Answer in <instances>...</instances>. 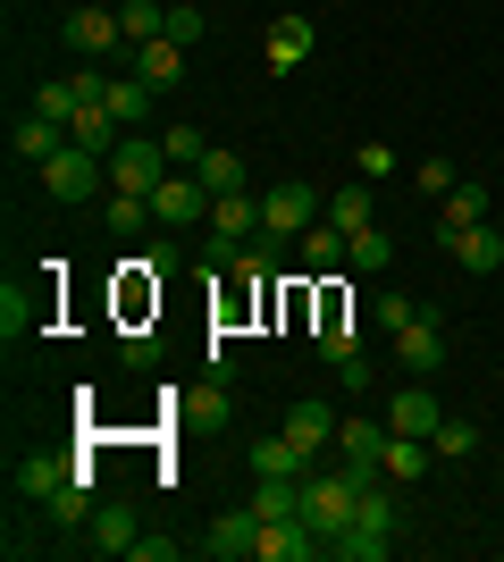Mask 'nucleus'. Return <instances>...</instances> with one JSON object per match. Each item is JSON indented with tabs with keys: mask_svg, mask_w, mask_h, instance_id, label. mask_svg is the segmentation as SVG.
Segmentation results:
<instances>
[{
	"mask_svg": "<svg viewBox=\"0 0 504 562\" xmlns=\"http://www.w3.org/2000/svg\"><path fill=\"white\" fill-rule=\"evenodd\" d=\"M361 487H370V479H354V470L336 462V470H303V520H312L320 529V546H336L345 538V529H354V504H361Z\"/></svg>",
	"mask_w": 504,
	"mask_h": 562,
	"instance_id": "1",
	"label": "nucleus"
},
{
	"mask_svg": "<svg viewBox=\"0 0 504 562\" xmlns=\"http://www.w3.org/2000/svg\"><path fill=\"white\" fill-rule=\"evenodd\" d=\"M34 177H43L51 202H93V193H110V160H101V151H85V143H59Z\"/></svg>",
	"mask_w": 504,
	"mask_h": 562,
	"instance_id": "2",
	"label": "nucleus"
},
{
	"mask_svg": "<svg viewBox=\"0 0 504 562\" xmlns=\"http://www.w3.org/2000/svg\"><path fill=\"white\" fill-rule=\"evenodd\" d=\"M320 218H328V193H312L303 177H287V186L261 193V235H278V244L303 235V227H320Z\"/></svg>",
	"mask_w": 504,
	"mask_h": 562,
	"instance_id": "3",
	"label": "nucleus"
},
{
	"mask_svg": "<svg viewBox=\"0 0 504 562\" xmlns=\"http://www.w3.org/2000/svg\"><path fill=\"white\" fill-rule=\"evenodd\" d=\"M387 412H345L336 420V462L354 470V479H379V462H387Z\"/></svg>",
	"mask_w": 504,
	"mask_h": 562,
	"instance_id": "4",
	"label": "nucleus"
},
{
	"mask_svg": "<svg viewBox=\"0 0 504 562\" xmlns=\"http://www.w3.org/2000/svg\"><path fill=\"white\" fill-rule=\"evenodd\" d=\"M168 168H177V160H168L160 135H126L119 151H110V186H119V193H152Z\"/></svg>",
	"mask_w": 504,
	"mask_h": 562,
	"instance_id": "5",
	"label": "nucleus"
},
{
	"mask_svg": "<svg viewBox=\"0 0 504 562\" xmlns=\"http://www.w3.org/2000/svg\"><path fill=\"white\" fill-rule=\"evenodd\" d=\"M211 202L219 193L202 186L193 168H168L160 186H152V218H160V227H193V218H211Z\"/></svg>",
	"mask_w": 504,
	"mask_h": 562,
	"instance_id": "6",
	"label": "nucleus"
},
{
	"mask_svg": "<svg viewBox=\"0 0 504 562\" xmlns=\"http://www.w3.org/2000/svg\"><path fill=\"white\" fill-rule=\"evenodd\" d=\"M253 546H261V513L244 504V513H219L202 538H193V554H211V562H253Z\"/></svg>",
	"mask_w": 504,
	"mask_h": 562,
	"instance_id": "7",
	"label": "nucleus"
},
{
	"mask_svg": "<svg viewBox=\"0 0 504 562\" xmlns=\"http://www.w3.org/2000/svg\"><path fill=\"white\" fill-rule=\"evenodd\" d=\"M312 50H320V25L303 18V9H287V18H278V25H269V34H261V59H269V68H278V76H287V68H303Z\"/></svg>",
	"mask_w": 504,
	"mask_h": 562,
	"instance_id": "8",
	"label": "nucleus"
},
{
	"mask_svg": "<svg viewBox=\"0 0 504 562\" xmlns=\"http://www.w3.org/2000/svg\"><path fill=\"white\" fill-rule=\"evenodd\" d=\"M437 244H446V260H455V269H471V278L504 269V227H496V218H480V227H462V235H437Z\"/></svg>",
	"mask_w": 504,
	"mask_h": 562,
	"instance_id": "9",
	"label": "nucleus"
},
{
	"mask_svg": "<svg viewBox=\"0 0 504 562\" xmlns=\"http://www.w3.org/2000/svg\"><path fill=\"white\" fill-rule=\"evenodd\" d=\"M437 420H446V403L429 395V378H412L404 395H387V428L395 437H437Z\"/></svg>",
	"mask_w": 504,
	"mask_h": 562,
	"instance_id": "10",
	"label": "nucleus"
},
{
	"mask_svg": "<svg viewBox=\"0 0 504 562\" xmlns=\"http://www.w3.org/2000/svg\"><path fill=\"white\" fill-rule=\"evenodd\" d=\"M68 50H85V59H110V50H126V34H119V9H68Z\"/></svg>",
	"mask_w": 504,
	"mask_h": 562,
	"instance_id": "11",
	"label": "nucleus"
},
{
	"mask_svg": "<svg viewBox=\"0 0 504 562\" xmlns=\"http://www.w3.org/2000/svg\"><path fill=\"white\" fill-rule=\"evenodd\" d=\"M395 361H404L412 378H437V370H446V336H437V311H421L412 328H395Z\"/></svg>",
	"mask_w": 504,
	"mask_h": 562,
	"instance_id": "12",
	"label": "nucleus"
},
{
	"mask_svg": "<svg viewBox=\"0 0 504 562\" xmlns=\"http://www.w3.org/2000/svg\"><path fill=\"white\" fill-rule=\"evenodd\" d=\"M135 538H144L135 504H93V520H85V546H93V554H135Z\"/></svg>",
	"mask_w": 504,
	"mask_h": 562,
	"instance_id": "13",
	"label": "nucleus"
},
{
	"mask_svg": "<svg viewBox=\"0 0 504 562\" xmlns=\"http://www.w3.org/2000/svg\"><path fill=\"white\" fill-rule=\"evenodd\" d=\"M101 110L119 117L126 135H144V117H152V85H144L135 68H126V76H110V85H101Z\"/></svg>",
	"mask_w": 504,
	"mask_h": 562,
	"instance_id": "14",
	"label": "nucleus"
},
{
	"mask_svg": "<svg viewBox=\"0 0 504 562\" xmlns=\"http://www.w3.org/2000/svg\"><path fill=\"white\" fill-rule=\"evenodd\" d=\"M244 462H253V479H303V470H312V453L278 428V437H253V453H244Z\"/></svg>",
	"mask_w": 504,
	"mask_h": 562,
	"instance_id": "15",
	"label": "nucleus"
},
{
	"mask_svg": "<svg viewBox=\"0 0 504 562\" xmlns=\"http://www.w3.org/2000/svg\"><path fill=\"white\" fill-rule=\"evenodd\" d=\"M287 437L320 462V453H336V412L328 403H287Z\"/></svg>",
	"mask_w": 504,
	"mask_h": 562,
	"instance_id": "16",
	"label": "nucleus"
},
{
	"mask_svg": "<svg viewBox=\"0 0 504 562\" xmlns=\"http://www.w3.org/2000/svg\"><path fill=\"white\" fill-rule=\"evenodd\" d=\"M126 68L144 76L152 93H168V85H186V43H168V34H160V43H144L135 59H126Z\"/></svg>",
	"mask_w": 504,
	"mask_h": 562,
	"instance_id": "17",
	"label": "nucleus"
},
{
	"mask_svg": "<svg viewBox=\"0 0 504 562\" xmlns=\"http://www.w3.org/2000/svg\"><path fill=\"white\" fill-rule=\"evenodd\" d=\"M68 479H76L68 453H25V462H18V495H34V504H51V495L68 487Z\"/></svg>",
	"mask_w": 504,
	"mask_h": 562,
	"instance_id": "18",
	"label": "nucleus"
},
{
	"mask_svg": "<svg viewBox=\"0 0 504 562\" xmlns=\"http://www.w3.org/2000/svg\"><path fill=\"white\" fill-rule=\"evenodd\" d=\"M68 143H85V151H101V160H110V151L126 143V126H119L110 110H101V101H85V110L68 117Z\"/></svg>",
	"mask_w": 504,
	"mask_h": 562,
	"instance_id": "19",
	"label": "nucleus"
},
{
	"mask_svg": "<svg viewBox=\"0 0 504 562\" xmlns=\"http://www.w3.org/2000/svg\"><path fill=\"white\" fill-rule=\"evenodd\" d=\"M43 319H51V303H43V294H25L18 278L0 285V328H9V336H43Z\"/></svg>",
	"mask_w": 504,
	"mask_h": 562,
	"instance_id": "20",
	"label": "nucleus"
},
{
	"mask_svg": "<svg viewBox=\"0 0 504 562\" xmlns=\"http://www.w3.org/2000/svg\"><path fill=\"white\" fill-rule=\"evenodd\" d=\"M437 462V446H429V437H387V479H395V487H412V479H421V470H429Z\"/></svg>",
	"mask_w": 504,
	"mask_h": 562,
	"instance_id": "21",
	"label": "nucleus"
},
{
	"mask_svg": "<svg viewBox=\"0 0 504 562\" xmlns=\"http://www.w3.org/2000/svg\"><path fill=\"white\" fill-rule=\"evenodd\" d=\"M480 218H488V186H455L437 202V235H462V227H480Z\"/></svg>",
	"mask_w": 504,
	"mask_h": 562,
	"instance_id": "22",
	"label": "nucleus"
},
{
	"mask_svg": "<svg viewBox=\"0 0 504 562\" xmlns=\"http://www.w3.org/2000/svg\"><path fill=\"white\" fill-rule=\"evenodd\" d=\"M59 143H68V126H51V117H25L18 135H9V151H18L25 168H43L51 151H59Z\"/></svg>",
	"mask_w": 504,
	"mask_h": 562,
	"instance_id": "23",
	"label": "nucleus"
},
{
	"mask_svg": "<svg viewBox=\"0 0 504 562\" xmlns=\"http://www.w3.org/2000/svg\"><path fill=\"white\" fill-rule=\"evenodd\" d=\"M253 513H261V520L303 513V479H253Z\"/></svg>",
	"mask_w": 504,
	"mask_h": 562,
	"instance_id": "24",
	"label": "nucleus"
},
{
	"mask_svg": "<svg viewBox=\"0 0 504 562\" xmlns=\"http://www.w3.org/2000/svg\"><path fill=\"white\" fill-rule=\"evenodd\" d=\"M101 218H110V235H144V218H152V193H101Z\"/></svg>",
	"mask_w": 504,
	"mask_h": 562,
	"instance_id": "25",
	"label": "nucleus"
},
{
	"mask_svg": "<svg viewBox=\"0 0 504 562\" xmlns=\"http://www.w3.org/2000/svg\"><path fill=\"white\" fill-rule=\"evenodd\" d=\"M76 110H85V85H76V76H51L43 93H34V117H51V126H68Z\"/></svg>",
	"mask_w": 504,
	"mask_h": 562,
	"instance_id": "26",
	"label": "nucleus"
},
{
	"mask_svg": "<svg viewBox=\"0 0 504 562\" xmlns=\"http://www.w3.org/2000/svg\"><path fill=\"white\" fill-rule=\"evenodd\" d=\"M193 177H202V186H211V193H244V151H227V143H211Z\"/></svg>",
	"mask_w": 504,
	"mask_h": 562,
	"instance_id": "27",
	"label": "nucleus"
},
{
	"mask_svg": "<svg viewBox=\"0 0 504 562\" xmlns=\"http://www.w3.org/2000/svg\"><path fill=\"white\" fill-rule=\"evenodd\" d=\"M387 260H395V244H387L379 227H361V235H345V269H361V278H379Z\"/></svg>",
	"mask_w": 504,
	"mask_h": 562,
	"instance_id": "28",
	"label": "nucleus"
},
{
	"mask_svg": "<svg viewBox=\"0 0 504 562\" xmlns=\"http://www.w3.org/2000/svg\"><path fill=\"white\" fill-rule=\"evenodd\" d=\"M370 211H379V202H370V186L328 193V227H345V235H361V227H370Z\"/></svg>",
	"mask_w": 504,
	"mask_h": 562,
	"instance_id": "29",
	"label": "nucleus"
},
{
	"mask_svg": "<svg viewBox=\"0 0 504 562\" xmlns=\"http://www.w3.org/2000/svg\"><path fill=\"white\" fill-rule=\"evenodd\" d=\"M429 446H437V462H471V453H480V428H471V420H455V412H446V420H437V437H429Z\"/></svg>",
	"mask_w": 504,
	"mask_h": 562,
	"instance_id": "30",
	"label": "nucleus"
},
{
	"mask_svg": "<svg viewBox=\"0 0 504 562\" xmlns=\"http://www.w3.org/2000/svg\"><path fill=\"white\" fill-rule=\"evenodd\" d=\"M421 311H429V303H412L404 285H379V303H370V319H379V328L395 336V328H412V319H421Z\"/></svg>",
	"mask_w": 504,
	"mask_h": 562,
	"instance_id": "31",
	"label": "nucleus"
},
{
	"mask_svg": "<svg viewBox=\"0 0 504 562\" xmlns=\"http://www.w3.org/2000/svg\"><path fill=\"white\" fill-rule=\"evenodd\" d=\"M303 260H312V269H345V227H328V218L303 227Z\"/></svg>",
	"mask_w": 504,
	"mask_h": 562,
	"instance_id": "32",
	"label": "nucleus"
},
{
	"mask_svg": "<svg viewBox=\"0 0 504 562\" xmlns=\"http://www.w3.org/2000/svg\"><path fill=\"white\" fill-rule=\"evenodd\" d=\"M160 143H168V160H177V168H202V151H211L202 126H160Z\"/></svg>",
	"mask_w": 504,
	"mask_h": 562,
	"instance_id": "33",
	"label": "nucleus"
},
{
	"mask_svg": "<svg viewBox=\"0 0 504 562\" xmlns=\"http://www.w3.org/2000/svg\"><path fill=\"white\" fill-rule=\"evenodd\" d=\"M202 25H211V18H202V9H193V0H168V43H202Z\"/></svg>",
	"mask_w": 504,
	"mask_h": 562,
	"instance_id": "34",
	"label": "nucleus"
},
{
	"mask_svg": "<svg viewBox=\"0 0 504 562\" xmlns=\"http://www.w3.org/2000/svg\"><path fill=\"white\" fill-rule=\"evenodd\" d=\"M354 352H361V336L345 328V319H328V328H320V361H328V370H336V361H354Z\"/></svg>",
	"mask_w": 504,
	"mask_h": 562,
	"instance_id": "35",
	"label": "nucleus"
},
{
	"mask_svg": "<svg viewBox=\"0 0 504 562\" xmlns=\"http://www.w3.org/2000/svg\"><path fill=\"white\" fill-rule=\"evenodd\" d=\"M455 186H462V177H455V160H421V193H429V202H446Z\"/></svg>",
	"mask_w": 504,
	"mask_h": 562,
	"instance_id": "36",
	"label": "nucleus"
},
{
	"mask_svg": "<svg viewBox=\"0 0 504 562\" xmlns=\"http://www.w3.org/2000/svg\"><path fill=\"white\" fill-rule=\"evenodd\" d=\"M193 412V420H227V395H219V386H193V395H177Z\"/></svg>",
	"mask_w": 504,
	"mask_h": 562,
	"instance_id": "37",
	"label": "nucleus"
},
{
	"mask_svg": "<svg viewBox=\"0 0 504 562\" xmlns=\"http://www.w3.org/2000/svg\"><path fill=\"white\" fill-rule=\"evenodd\" d=\"M336 386H345V395H370V352H354V361H336Z\"/></svg>",
	"mask_w": 504,
	"mask_h": 562,
	"instance_id": "38",
	"label": "nucleus"
},
{
	"mask_svg": "<svg viewBox=\"0 0 504 562\" xmlns=\"http://www.w3.org/2000/svg\"><path fill=\"white\" fill-rule=\"evenodd\" d=\"M354 168H361V177H370V186H379L387 168H395V151H387V143H361V151H354Z\"/></svg>",
	"mask_w": 504,
	"mask_h": 562,
	"instance_id": "39",
	"label": "nucleus"
},
{
	"mask_svg": "<svg viewBox=\"0 0 504 562\" xmlns=\"http://www.w3.org/2000/svg\"><path fill=\"white\" fill-rule=\"evenodd\" d=\"M126 562H177V538H135V554Z\"/></svg>",
	"mask_w": 504,
	"mask_h": 562,
	"instance_id": "40",
	"label": "nucleus"
}]
</instances>
